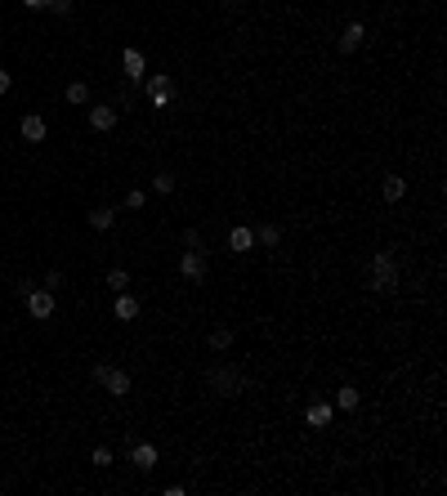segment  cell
<instances>
[{
    "label": "cell",
    "instance_id": "83f0119b",
    "mask_svg": "<svg viewBox=\"0 0 447 496\" xmlns=\"http://www.w3.org/2000/svg\"><path fill=\"white\" fill-rule=\"evenodd\" d=\"M9 90H14V76H9L5 68H0V94H9Z\"/></svg>",
    "mask_w": 447,
    "mask_h": 496
},
{
    "label": "cell",
    "instance_id": "7402d4cb",
    "mask_svg": "<svg viewBox=\"0 0 447 496\" xmlns=\"http://www.w3.org/2000/svg\"><path fill=\"white\" fill-rule=\"evenodd\" d=\"M148 206V188H130L126 193V211H144Z\"/></svg>",
    "mask_w": 447,
    "mask_h": 496
},
{
    "label": "cell",
    "instance_id": "7a4b0ae2",
    "mask_svg": "<svg viewBox=\"0 0 447 496\" xmlns=\"http://www.w3.org/2000/svg\"><path fill=\"white\" fill-rule=\"evenodd\" d=\"M372 291H380V295L398 291V260H394V251H376V260H372Z\"/></svg>",
    "mask_w": 447,
    "mask_h": 496
},
{
    "label": "cell",
    "instance_id": "f1b7e54d",
    "mask_svg": "<svg viewBox=\"0 0 447 496\" xmlns=\"http://www.w3.org/2000/svg\"><path fill=\"white\" fill-rule=\"evenodd\" d=\"M23 5H27V9H45V5H50V0H23Z\"/></svg>",
    "mask_w": 447,
    "mask_h": 496
},
{
    "label": "cell",
    "instance_id": "3957f363",
    "mask_svg": "<svg viewBox=\"0 0 447 496\" xmlns=\"http://www.w3.org/2000/svg\"><path fill=\"white\" fill-rule=\"evenodd\" d=\"M94 376V385H103L112 398H126L130 389H135V380H130V371H121V367H112V362H99V367L90 371Z\"/></svg>",
    "mask_w": 447,
    "mask_h": 496
},
{
    "label": "cell",
    "instance_id": "44dd1931",
    "mask_svg": "<svg viewBox=\"0 0 447 496\" xmlns=\"http://www.w3.org/2000/svg\"><path fill=\"white\" fill-rule=\"evenodd\" d=\"M206 345H211L215 354H224V349L233 345V331H228V327H215V331H211V340H206Z\"/></svg>",
    "mask_w": 447,
    "mask_h": 496
},
{
    "label": "cell",
    "instance_id": "9a60e30c",
    "mask_svg": "<svg viewBox=\"0 0 447 496\" xmlns=\"http://www.w3.org/2000/svg\"><path fill=\"white\" fill-rule=\"evenodd\" d=\"M112 313H117L121 322H135V318H139V300H135L130 291H121V295H117V309H112Z\"/></svg>",
    "mask_w": 447,
    "mask_h": 496
},
{
    "label": "cell",
    "instance_id": "5bb4252c",
    "mask_svg": "<svg viewBox=\"0 0 447 496\" xmlns=\"http://www.w3.org/2000/svg\"><path fill=\"white\" fill-rule=\"evenodd\" d=\"M380 193H385V202H403V197H407V179L403 175H385Z\"/></svg>",
    "mask_w": 447,
    "mask_h": 496
},
{
    "label": "cell",
    "instance_id": "603a6c76",
    "mask_svg": "<svg viewBox=\"0 0 447 496\" xmlns=\"http://www.w3.org/2000/svg\"><path fill=\"white\" fill-rule=\"evenodd\" d=\"M152 193H175V175H170V170L152 175Z\"/></svg>",
    "mask_w": 447,
    "mask_h": 496
},
{
    "label": "cell",
    "instance_id": "8fae6325",
    "mask_svg": "<svg viewBox=\"0 0 447 496\" xmlns=\"http://www.w3.org/2000/svg\"><path fill=\"white\" fill-rule=\"evenodd\" d=\"M228 251H237V255H246V251H255V228H246V224H237L233 233H228Z\"/></svg>",
    "mask_w": 447,
    "mask_h": 496
},
{
    "label": "cell",
    "instance_id": "ba28073f",
    "mask_svg": "<svg viewBox=\"0 0 447 496\" xmlns=\"http://www.w3.org/2000/svg\"><path fill=\"white\" fill-rule=\"evenodd\" d=\"M90 130H99V135L117 130V108H112V103H94L90 108Z\"/></svg>",
    "mask_w": 447,
    "mask_h": 496
},
{
    "label": "cell",
    "instance_id": "d4e9b609",
    "mask_svg": "<svg viewBox=\"0 0 447 496\" xmlns=\"http://www.w3.org/2000/svg\"><path fill=\"white\" fill-rule=\"evenodd\" d=\"M45 9H50V14H59V18H68V14H72V0H50Z\"/></svg>",
    "mask_w": 447,
    "mask_h": 496
},
{
    "label": "cell",
    "instance_id": "484cf974",
    "mask_svg": "<svg viewBox=\"0 0 447 496\" xmlns=\"http://www.w3.org/2000/svg\"><path fill=\"white\" fill-rule=\"evenodd\" d=\"M184 246H188V251H202V233H197V228H188V233H184Z\"/></svg>",
    "mask_w": 447,
    "mask_h": 496
},
{
    "label": "cell",
    "instance_id": "5b68a950",
    "mask_svg": "<svg viewBox=\"0 0 447 496\" xmlns=\"http://www.w3.org/2000/svg\"><path fill=\"white\" fill-rule=\"evenodd\" d=\"M148 99H152V108H170V99H175V85H170L166 72L148 76Z\"/></svg>",
    "mask_w": 447,
    "mask_h": 496
},
{
    "label": "cell",
    "instance_id": "30bf717a",
    "mask_svg": "<svg viewBox=\"0 0 447 496\" xmlns=\"http://www.w3.org/2000/svg\"><path fill=\"white\" fill-rule=\"evenodd\" d=\"M363 36H367V27L363 23H349L345 27V32H340V54H358V50H363Z\"/></svg>",
    "mask_w": 447,
    "mask_h": 496
},
{
    "label": "cell",
    "instance_id": "4316f807",
    "mask_svg": "<svg viewBox=\"0 0 447 496\" xmlns=\"http://www.w3.org/2000/svg\"><path fill=\"white\" fill-rule=\"evenodd\" d=\"M45 286H50V291H59V286H63V273L50 269V273H45Z\"/></svg>",
    "mask_w": 447,
    "mask_h": 496
},
{
    "label": "cell",
    "instance_id": "2e32d148",
    "mask_svg": "<svg viewBox=\"0 0 447 496\" xmlns=\"http://www.w3.org/2000/svg\"><path fill=\"white\" fill-rule=\"evenodd\" d=\"M278 242H282V228H278V224H260V228H255V246H264V251H273Z\"/></svg>",
    "mask_w": 447,
    "mask_h": 496
},
{
    "label": "cell",
    "instance_id": "9c48e42d",
    "mask_svg": "<svg viewBox=\"0 0 447 496\" xmlns=\"http://www.w3.org/2000/svg\"><path fill=\"white\" fill-rule=\"evenodd\" d=\"M130 465H135V470H157V447L152 443H130Z\"/></svg>",
    "mask_w": 447,
    "mask_h": 496
},
{
    "label": "cell",
    "instance_id": "ac0fdd59",
    "mask_svg": "<svg viewBox=\"0 0 447 496\" xmlns=\"http://www.w3.org/2000/svg\"><path fill=\"white\" fill-rule=\"evenodd\" d=\"M63 99H68L72 108H85V103H90V85H85V81H72L68 90H63Z\"/></svg>",
    "mask_w": 447,
    "mask_h": 496
},
{
    "label": "cell",
    "instance_id": "52a82bcc",
    "mask_svg": "<svg viewBox=\"0 0 447 496\" xmlns=\"http://www.w3.org/2000/svg\"><path fill=\"white\" fill-rule=\"evenodd\" d=\"M18 135H23L27 143H45V135H50V121L36 117V112H27V117L18 121Z\"/></svg>",
    "mask_w": 447,
    "mask_h": 496
},
{
    "label": "cell",
    "instance_id": "ffe728a7",
    "mask_svg": "<svg viewBox=\"0 0 447 496\" xmlns=\"http://www.w3.org/2000/svg\"><path fill=\"white\" fill-rule=\"evenodd\" d=\"M103 282H108V291H130V273L126 269H108V278H103Z\"/></svg>",
    "mask_w": 447,
    "mask_h": 496
},
{
    "label": "cell",
    "instance_id": "d6986e66",
    "mask_svg": "<svg viewBox=\"0 0 447 496\" xmlns=\"http://www.w3.org/2000/svg\"><path fill=\"white\" fill-rule=\"evenodd\" d=\"M304 416H309V425H313V429H327V425H331V403H313Z\"/></svg>",
    "mask_w": 447,
    "mask_h": 496
},
{
    "label": "cell",
    "instance_id": "6da1fadb",
    "mask_svg": "<svg viewBox=\"0 0 447 496\" xmlns=\"http://www.w3.org/2000/svg\"><path fill=\"white\" fill-rule=\"evenodd\" d=\"M246 385H251V376H246L242 367H233V362H215V367H206V389H211L215 398H237Z\"/></svg>",
    "mask_w": 447,
    "mask_h": 496
},
{
    "label": "cell",
    "instance_id": "7c38bea8",
    "mask_svg": "<svg viewBox=\"0 0 447 496\" xmlns=\"http://www.w3.org/2000/svg\"><path fill=\"white\" fill-rule=\"evenodd\" d=\"M121 68H126V76H130V81H139V76L148 72V59L135 50V45H130V50H121Z\"/></svg>",
    "mask_w": 447,
    "mask_h": 496
},
{
    "label": "cell",
    "instance_id": "277c9868",
    "mask_svg": "<svg viewBox=\"0 0 447 496\" xmlns=\"http://www.w3.org/2000/svg\"><path fill=\"white\" fill-rule=\"evenodd\" d=\"M23 304H27V313H32L36 322L54 318V309H59V300H54L50 286H23Z\"/></svg>",
    "mask_w": 447,
    "mask_h": 496
},
{
    "label": "cell",
    "instance_id": "e0dca14e",
    "mask_svg": "<svg viewBox=\"0 0 447 496\" xmlns=\"http://www.w3.org/2000/svg\"><path fill=\"white\" fill-rule=\"evenodd\" d=\"M358 403H363V394H358L354 385H340V389H336V407H340V412H354Z\"/></svg>",
    "mask_w": 447,
    "mask_h": 496
},
{
    "label": "cell",
    "instance_id": "8992f818",
    "mask_svg": "<svg viewBox=\"0 0 447 496\" xmlns=\"http://www.w3.org/2000/svg\"><path fill=\"white\" fill-rule=\"evenodd\" d=\"M179 273L188 282H206V251H184L179 255Z\"/></svg>",
    "mask_w": 447,
    "mask_h": 496
},
{
    "label": "cell",
    "instance_id": "4fadbf2b",
    "mask_svg": "<svg viewBox=\"0 0 447 496\" xmlns=\"http://www.w3.org/2000/svg\"><path fill=\"white\" fill-rule=\"evenodd\" d=\"M85 224H90L94 233H108V228L117 224V211H112V206H94V211L85 215Z\"/></svg>",
    "mask_w": 447,
    "mask_h": 496
},
{
    "label": "cell",
    "instance_id": "cb8c5ba5",
    "mask_svg": "<svg viewBox=\"0 0 447 496\" xmlns=\"http://www.w3.org/2000/svg\"><path fill=\"white\" fill-rule=\"evenodd\" d=\"M90 461L99 465V470H103V465H112V447H94V456H90Z\"/></svg>",
    "mask_w": 447,
    "mask_h": 496
}]
</instances>
